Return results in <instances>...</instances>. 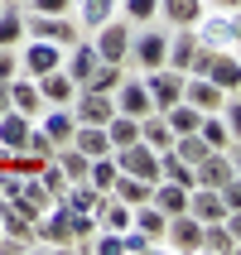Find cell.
Returning a JSON list of instances; mask_svg holds the SVG:
<instances>
[{
  "mask_svg": "<svg viewBox=\"0 0 241 255\" xmlns=\"http://www.w3.org/2000/svg\"><path fill=\"white\" fill-rule=\"evenodd\" d=\"M34 87H39L43 106H68V101L77 97V82H72L63 68H53V72H43V77H34Z\"/></svg>",
  "mask_w": 241,
  "mask_h": 255,
  "instance_id": "obj_14",
  "label": "cell"
},
{
  "mask_svg": "<svg viewBox=\"0 0 241 255\" xmlns=\"http://www.w3.org/2000/svg\"><path fill=\"white\" fill-rule=\"evenodd\" d=\"M101 198H106V193H97V188L82 178V183H68V188H63V198H58V202H63V207H72V212H82V217H97Z\"/></svg>",
  "mask_w": 241,
  "mask_h": 255,
  "instance_id": "obj_18",
  "label": "cell"
},
{
  "mask_svg": "<svg viewBox=\"0 0 241 255\" xmlns=\"http://www.w3.org/2000/svg\"><path fill=\"white\" fill-rule=\"evenodd\" d=\"M0 5H5V0H0Z\"/></svg>",
  "mask_w": 241,
  "mask_h": 255,
  "instance_id": "obj_40",
  "label": "cell"
},
{
  "mask_svg": "<svg viewBox=\"0 0 241 255\" xmlns=\"http://www.w3.org/2000/svg\"><path fill=\"white\" fill-rule=\"evenodd\" d=\"M68 144H72V149H82L87 159H101V154H111V140H106V130H101V126H77Z\"/></svg>",
  "mask_w": 241,
  "mask_h": 255,
  "instance_id": "obj_21",
  "label": "cell"
},
{
  "mask_svg": "<svg viewBox=\"0 0 241 255\" xmlns=\"http://www.w3.org/2000/svg\"><path fill=\"white\" fill-rule=\"evenodd\" d=\"M106 140H111V149H121V144H130V140H140V116H121L116 111L111 121H106Z\"/></svg>",
  "mask_w": 241,
  "mask_h": 255,
  "instance_id": "obj_27",
  "label": "cell"
},
{
  "mask_svg": "<svg viewBox=\"0 0 241 255\" xmlns=\"http://www.w3.org/2000/svg\"><path fill=\"white\" fill-rule=\"evenodd\" d=\"M24 154H34V159H53V154H58V144L48 140L39 126H29V135H24Z\"/></svg>",
  "mask_w": 241,
  "mask_h": 255,
  "instance_id": "obj_34",
  "label": "cell"
},
{
  "mask_svg": "<svg viewBox=\"0 0 241 255\" xmlns=\"http://www.w3.org/2000/svg\"><path fill=\"white\" fill-rule=\"evenodd\" d=\"M217 193H222V207H227V212H241V178H232V183H222Z\"/></svg>",
  "mask_w": 241,
  "mask_h": 255,
  "instance_id": "obj_36",
  "label": "cell"
},
{
  "mask_svg": "<svg viewBox=\"0 0 241 255\" xmlns=\"http://www.w3.org/2000/svg\"><path fill=\"white\" fill-rule=\"evenodd\" d=\"M159 178H169V183L193 188V164H184V159L174 154V149H159Z\"/></svg>",
  "mask_w": 241,
  "mask_h": 255,
  "instance_id": "obj_29",
  "label": "cell"
},
{
  "mask_svg": "<svg viewBox=\"0 0 241 255\" xmlns=\"http://www.w3.org/2000/svg\"><path fill=\"white\" fill-rule=\"evenodd\" d=\"M14 72H19V53L14 48H0V82H10Z\"/></svg>",
  "mask_w": 241,
  "mask_h": 255,
  "instance_id": "obj_37",
  "label": "cell"
},
{
  "mask_svg": "<svg viewBox=\"0 0 241 255\" xmlns=\"http://www.w3.org/2000/svg\"><path fill=\"white\" fill-rule=\"evenodd\" d=\"M0 236H14V241H34V222H29L10 198H0Z\"/></svg>",
  "mask_w": 241,
  "mask_h": 255,
  "instance_id": "obj_19",
  "label": "cell"
},
{
  "mask_svg": "<svg viewBox=\"0 0 241 255\" xmlns=\"http://www.w3.org/2000/svg\"><path fill=\"white\" fill-rule=\"evenodd\" d=\"M159 116L169 121V130H174V135H193V130H198V121H203V111H198V106H188L184 97L174 101L169 111H159Z\"/></svg>",
  "mask_w": 241,
  "mask_h": 255,
  "instance_id": "obj_25",
  "label": "cell"
},
{
  "mask_svg": "<svg viewBox=\"0 0 241 255\" xmlns=\"http://www.w3.org/2000/svg\"><path fill=\"white\" fill-rule=\"evenodd\" d=\"M111 101H116V111H121V116H150V111H155L140 77H121V87L111 92Z\"/></svg>",
  "mask_w": 241,
  "mask_h": 255,
  "instance_id": "obj_11",
  "label": "cell"
},
{
  "mask_svg": "<svg viewBox=\"0 0 241 255\" xmlns=\"http://www.w3.org/2000/svg\"><path fill=\"white\" fill-rule=\"evenodd\" d=\"M53 159H58V169H63V178H68V183H82V178H87V164H92V159H87L82 149H72V144H63Z\"/></svg>",
  "mask_w": 241,
  "mask_h": 255,
  "instance_id": "obj_30",
  "label": "cell"
},
{
  "mask_svg": "<svg viewBox=\"0 0 241 255\" xmlns=\"http://www.w3.org/2000/svg\"><path fill=\"white\" fill-rule=\"evenodd\" d=\"M169 149L184 159V164H198V159L208 154V144H203V135H198V130H193V135H174V144H169Z\"/></svg>",
  "mask_w": 241,
  "mask_h": 255,
  "instance_id": "obj_33",
  "label": "cell"
},
{
  "mask_svg": "<svg viewBox=\"0 0 241 255\" xmlns=\"http://www.w3.org/2000/svg\"><path fill=\"white\" fill-rule=\"evenodd\" d=\"M140 82H145V92H150V106H155V111H169L174 101L184 97V72H174V68L140 72Z\"/></svg>",
  "mask_w": 241,
  "mask_h": 255,
  "instance_id": "obj_9",
  "label": "cell"
},
{
  "mask_svg": "<svg viewBox=\"0 0 241 255\" xmlns=\"http://www.w3.org/2000/svg\"><path fill=\"white\" fill-rule=\"evenodd\" d=\"M10 111V92H5V82H0V116Z\"/></svg>",
  "mask_w": 241,
  "mask_h": 255,
  "instance_id": "obj_39",
  "label": "cell"
},
{
  "mask_svg": "<svg viewBox=\"0 0 241 255\" xmlns=\"http://www.w3.org/2000/svg\"><path fill=\"white\" fill-rule=\"evenodd\" d=\"M72 10H77V29H97L121 14V0H72Z\"/></svg>",
  "mask_w": 241,
  "mask_h": 255,
  "instance_id": "obj_16",
  "label": "cell"
},
{
  "mask_svg": "<svg viewBox=\"0 0 241 255\" xmlns=\"http://www.w3.org/2000/svg\"><path fill=\"white\" fill-rule=\"evenodd\" d=\"M19 72H29V77H43V72H53V68H63V48L58 43H48V39H19Z\"/></svg>",
  "mask_w": 241,
  "mask_h": 255,
  "instance_id": "obj_3",
  "label": "cell"
},
{
  "mask_svg": "<svg viewBox=\"0 0 241 255\" xmlns=\"http://www.w3.org/2000/svg\"><path fill=\"white\" fill-rule=\"evenodd\" d=\"M121 19L126 24H150V19H159V0H121Z\"/></svg>",
  "mask_w": 241,
  "mask_h": 255,
  "instance_id": "obj_32",
  "label": "cell"
},
{
  "mask_svg": "<svg viewBox=\"0 0 241 255\" xmlns=\"http://www.w3.org/2000/svg\"><path fill=\"white\" fill-rule=\"evenodd\" d=\"M208 82H217L222 92H237L241 87V58H237V48H222V53H213V63H208V72H203Z\"/></svg>",
  "mask_w": 241,
  "mask_h": 255,
  "instance_id": "obj_13",
  "label": "cell"
},
{
  "mask_svg": "<svg viewBox=\"0 0 241 255\" xmlns=\"http://www.w3.org/2000/svg\"><path fill=\"white\" fill-rule=\"evenodd\" d=\"M92 48H97L101 63H126V53H130V24L121 19V14L106 19V24H97V29H92Z\"/></svg>",
  "mask_w": 241,
  "mask_h": 255,
  "instance_id": "obj_4",
  "label": "cell"
},
{
  "mask_svg": "<svg viewBox=\"0 0 241 255\" xmlns=\"http://www.w3.org/2000/svg\"><path fill=\"white\" fill-rule=\"evenodd\" d=\"M159 14L174 29H193V19L203 14V0H159Z\"/></svg>",
  "mask_w": 241,
  "mask_h": 255,
  "instance_id": "obj_24",
  "label": "cell"
},
{
  "mask_svg": "<svg viewBox=\"0 0 241 255\" xmlns=\"http://www.w3.org/2000/svg\"><path fill=\"white\" fill-rule=\"evenodd\" d=\"M68 111H72V121H77V126H106V121L116 116V101H111V92L77 87V97L68 101Z\"/></svg>",
  "mask_w": 241,
  "mask_h": 255,
  "instance_id": "obj_5",
  "label": "cell"
},
{
  "mask_svg": "<svg viewBox=\"0 0 241 255\" xmlns=\"http://www.w3.org/2000/svg\"><path fill=\"white\" fill-rule=\"evenodd\" d=\"M111 154H116V169L121 173H135L145 183L159 178V149H150L145 140H130V144H121V149H111Z\"/></svg>",
  "mask_w": 241,
  "mask_h": 255,
  "instance_id": "obj_7",
  "label": "cell"
},
{
  "mask_svg": "<svg viewBox=\"0 0 241 255\" xmlns=\"http://www.w3.org/2000/svg\"><path fill=\"white\" fill-rule=\"evenodd\" d=\"M121 77H126V63H97V68H92V77H87L82 87H92V92H116V87H121Z\"/></svg>",
  "mask_w": 241,
  "mask_h": 255,
  "instance_id": "obj_31",
  "label": "cell"
},
{
  "mask_svg": "<svg viewBox=\"0 0 241 255\" xmlns=\"http://www.w3.org/2000/svg\"><path fill=\"white\" fill-rule=\"evenodd\" d=\"M193 53H198V34H193V29H179V34H169V48H164V68L188 72Z\"/></svg>",
  "mask_w": 241,
  "mask_h": 255,
  "instance_id": "obj_15",
  "label": "cell"
},
{
  "mask_svg": "<svg viewBox=\"0 0 241 255\" xmlns=\"http://www.w3.org/2000/svg\"><path fill=\"white\" fill-rule=\"evenodd\" d=\"M5 92H10V111H24L29 121L43 111V97H39V87H34L29 72H14L10 82H5Z\"/></svg>",
  "mask_w": 241,
  "mask_h": 255,
  "instance_id": "obj_10",
  "label": "cell"
},
{
  "mask_svg": "<svg viewBox=\"0 0 241 255\" xmlns=\"http://www.w3.org/2000/svg\"><path fill=\"white\" fill-rule=\"evenodd\" d=\"M159 246L164 251H179V255H198L203 251V222L193 212H174L169 222H164V236H159Z\"/></svg>",
  "mask_w": 241,
  "mask_h": 255,
  "instance_id": "obj_2",
  "label": "cell"
},
{
  "mask_svg": "<svg viewBox=\"0 0 241 255\" xmlns=\"http://www.w3.org/2000/svg\"><path fill=\"white\" fill-rule=\"evenodd\" d=\"M208 10H241V0H203Z\"/></svg>",
  "mask_w": 241,
  "mask_h": 255,
  "instance_id": "obj_38",
  "label": "cell"
},
{
  "mask_svg": "<svg viewBox=\"0 0 241 255\" xmlns=\"http://www.w3.org/2000/svg\"><path fill=\"white\" fill-rule=\"evenodd\" d=\"M72 0H29V14H68Z\"/></svg>",
  "mask_w": 241,
  "mask_h": 255,
  "instance_id": "obj_35",
  "label": "cell"
},
{
  "mask_svg": "<svg viewBox=\"0 0 241 255\" xmlns=\"http://www.w3.org/2000/svg\"><path fill=\"white\" fill-rule=\"evenodd\" d=\"M184 101H188V106H198V111L208 116V111H217V106L227 101V92H222L217 82H208V77H193V72H184Z\"/></svg>",
  "mask_w": 241,
  "mask_h": 255,
  "instance_id": "obj_12",
  "label": "cell"
},
{
  "mask_svg": "<svg viewBox=\"0 0 241 255\" xmlns=\"http://www.w3.org/2000/svg\"><path fill=\"white\" fill-rule=\"evenodd\" d=\"M24 34L48 39V43H58V48H68V43L82 39V34H77V19H68V14H29V19H24Z\"/></svg>",
  "mask_w": 241,
  "mask_h": 255,
  "instance_id": "obj_8",
  "label": "cell"
},
{
  "mask_svg": "<svg viewBox=\"0 0 241 255\" xmlns=\"http://www.w3.org/2000/svg\"><path fill=\"white\" fill-rule=\"evenodd\" d=\"M19 39H24V10L19 5H0V48H19Z\"/></svg>",
  "mask_w": 241,
  "mask_h": 255,
  "instance_id": "obj_23",
  "label": "cell"
},
{
  "mask_svg": "<svg viewBox=\"0 0 241 255\" xmlns=\"http://www.w3.org/2000/svg\"><path fill=\"white\" fill-rule=\"evenodd\" d=\"M111 198H121L126 207H140V202H150V183H145V178H135V173H121V169H116Z\"/></svg>",
  "mask_w": 241,
  "mask_h": 255,
  "instance_id": "obj_22",
  "label": "cell"
},
{
  "mask_svg": "<svg viewBox=\"0 0 241 255\" xmlns=\"http://www.w3.org/2000/svg\"><path fill=\"white\" fill-rule=\"evenodd\" d=\"M29 126H34V121H29L24 111H5L0 116V149H24V135H29Z\"/></svg>",
  "mask_w": 241,
  "mask_h": 255,
  "instance_id": "obj_20",
  "label": "cell"
},
{
  "mask_svg": "<svg viewBox=\"0 0 241 255\" xmlns=\"http://www.w3.org/2000/svg\"><path fill=\"white\" fill-rule=\"evenodd\" d=\"M193 34H198V43L203 48H237V39H241V24H237V10H208L203 5V14L193 19Z\"/></svg>",
  "mask_w": 241,
  "mask_h": 255,
  "instance_id": "obj_1",
  "label": "cell"
},
{
  "mask_svg": "<svg viewBox=\"0 0 241 255\" xmlns=\"http://www.w3.org/2000/svg\"><path fill=\"white\" fill-rule=\"evenodd\" d=\"M198 135H203V144H208V149H237V130H232L217 111H208V116L198 121Z\"/></svg>",
  "mask_w": 241,
  "mask_h": 255,
  "instance_id": "obj_17",
  "label": "cell"
},
{
  "mask_svg": "<svg viewBox=\"0 0 241 255\" xmlns=\"http://www.w3.org/2000/svg\"><path fill=\"white\" fill-rule=\"evenodd\" d=\"M140 140L150 144V149H169L174 130H169V121H164L159 111H150V116H140Z\"/></svg>",
  "mask_w": 241,
  "mask_h": 255,
  "instance_id": "obj_26",
  "label": "cell"
},
{
  "mask_svg": "<svg viewBox=\"0 0 241 255\" xmlns=\"http://www.w3.org/2000/svg\"><path fill=\"white\" fill-rule=\"evenodd\" d=\"M97 227L126 231V227H130V207H126L121 198H111V193H106V198H101V207H97Z\"/></svg>",
  "mask_w": 241,
  "mask_h": 255,
  "instance_id": "obj_28",
  "label": "cell"
},
{
  "mask_svg": "<svg viewBox=\"0 0 241 255\" xmlns=\"http://www.w3.org/2000/svg\"><path fill=\"white\" fill-rule=\"evenodd\" d=\"M164 48H169V34H164V29L140 24V34L130 29V53L126 58H135L140 72H155V68H164Z\"/></svg>",
  "mask_w": 241,
  "mask_h": 255,
  "instance_id": "obj_6",
  "label": "cell"
}]
</instances>
